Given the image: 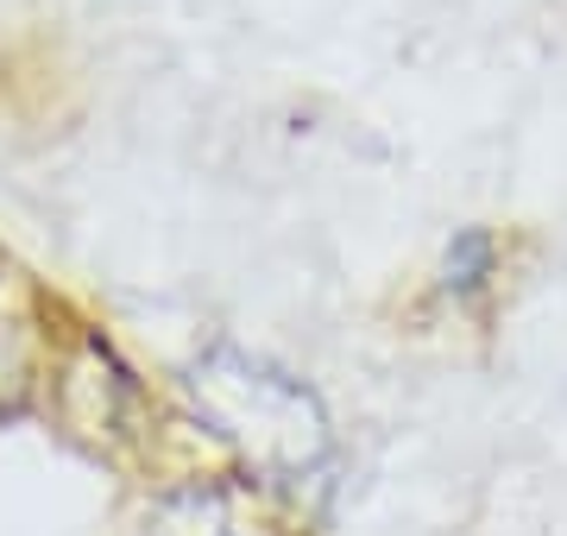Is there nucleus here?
<instances>
[{
  "instance_id": "obj_3",
  "label": "nucleus",
  "mask_w": 567,
  "mask_h": 536,
  "mask_svg": "<svg viewBox=\"0 0 567 536\" xmlns=\"http://www.w3.org/2000/svg\"><path fill=\"white\" fill-rule=\"evenodd\" d=\"M492 271H498V240H492V227H461L442 252V290L447 297H480L492 285Z\"/></svg>"
},
{
  "instance_id": "obj_2",
  "label": "nucleus",
  "mask_w": 567,
  "mask_h": 536,
  "mask_svg": "<svg viewBox=\"0 0 567 536\" xmlns=\"http://www.w3.org/2000/svg\"><path fill=\"white\" fill-rule=\"evenodd\" d=\"M145 536H252V530L234 517V498L227 493H183L152 517Z\"/></svg>"
},
{
  "instance_id": "obj_1",
  "label": "nucleus",
  "mask_w": 567,
  "mask_h": 536,
  "mask_svg": "<svg viewBox=\"0 0 567 536\" xmlns=\"http://www.w3.org/2000/svg\"><path fill=\"white\" fill-rule=\"evenodd\" d=\"M189 398L196 411L227 435L234 449L271 480H297L328 454V423L316 411V398L290 379V372L246 360L240 348H215L189 367Z\"/></svg>"
}]
</instances>
